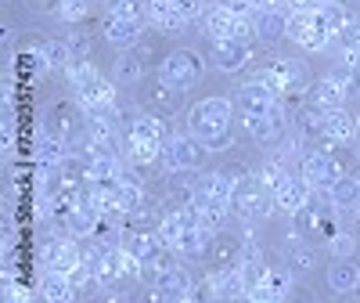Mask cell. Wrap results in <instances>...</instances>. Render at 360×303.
Instances as JSON below:
<instances>
[{"instance_id":"cell-1","label":"cell","mask_w":360,"mask_h":303,"mask_svg":"<svg viewBox=\"0 0 360 303\" xmlns=\"http://www.w3.org/2000/svg\"><path fill=\"white\" fill-rule=\"evenodd\" d=\"M231 127H234V98H205L188 109V130L209 152L231 148V141H234Z\"/></svg>"},{"instance_id":"cell-2","label":"cell","mask_w":360,"mask_h":303,"mask_svg":"<svg viewBox=\"0 0 360 303\" xmlns=\"http://www.w3.org/2000/svg\"><path fill=\"white\" fill-rule=\"evenodd\" d=\"M353 144H321V148H310L303 156V177L317 192H328L339 177L346 173H356V159H353Z\"/></svg>"},{"instance_id":"cell-3","label":"cell","mask_w":360,"mask_h":303,"mask_svg":"<svg viewBox=\"0 0 360 303\" xmlns=\"http://www.w3.org/2000/svg\"><path fill=\"white\" fill-rule=\"evenodd\" d=\"M65 73H69V80H72L76 101L83 105L86 116H98V112H105V109L115 105V83H112L105 73H98L90 62H72Z\"/></svg>"},{"instance_id":"cell-4","label":"cell","mask_w":360,"mask_h":303,"mask_svg":"<svg viewBox=\"0 0 360 303\" xmlns=\"http://www.w3.org/2000/svg\"><path fill=\"white\" fill-rule=\"evenodd\" d=\"M256 80H263L274 90L281 98V105L285 101H307V94H310V76H307L303 62H295V58H274Z\"/></svg>"},{"instance_id":"cell-5","label":"cell","mask_w":360,"mask_h":303,"mask_svg":"<svg viewBox=\"0 0 360 303\" xmlns=\"http://www.w3.org/2000/svg\"><path fill=\"white\" fill-rule=\"evenodd\" d=\"M285 37L292 44H299L303 51H314V54H321L335 44V33H332V25H328L324 11H292Z\"/></svg>"},{"instance_id":"cell-6","label":"cell","mask_w":360,"mask_h":303,"mask_svg":"<svg viewBox=\"0 0 360 303\" xmlns=\"http://www.w3.org/2000/svg\"><path fill=\"white\" fill-rule=\"evenodd\" d=\"M274 209H278L274 195H270L259 180H245V177L238 180V188H234V195H231V214H234L238 221H245V224L266 221Z\"/></svg>"},{"instance_id":"cell-7","label":"cell","mask_w":360,"mask_h":303,"mask_svg":"<svg viewBox=\"0 0 360 303\" xmlns=\"http://www.w3.org/2000/svg\"><path fill=\"white\" fill-rule=\"evenodd\" d=\"M202 76H205V58H202L198 51H188V47L166 54V62L159 66V80H162L166 87H176V90L195 87Z\"/></svg>"},{"instance_id":"cell-8","label":"cell","mask_w":360,"mask_h":303,"mask_svg":"<svg viewBox=\"0 0 360 303\" xmlns=\"http://www.w3.org/2000/svg\"><path fill=\"white\" fill-rule=\"evenodd\" d=\"M209 156V148L188 130V134H173L162 148V166L166 173H184V170H198Z\"/></svg>"},{"instance_id":"cell-9","label":"cell","mask_w":360,"mask_h":303,"mask_svg":"<svg viewBox=\"0 0 360 303\" xmlns=\"http://www.w3.org/2000/svg\"><path fill=\"white\" fill-rule=\"evenodd\" d=\"M205 264L213 275H224V271H234L238 264H242L245 256V238L242 235H231V231H213L205 242V249H202Z\"/></svg>"},{"instance_id":"cell-10","label":"cell","mask_w":360,"mask_h":303,"mask_svg":"<svg viewBox=\"0 0 360 303\" xmlns=\"http://www.w3.org/2000/svg\"><path fill=\"white\" fill-rule=\"evenodd\" d=\"M44 127L72 144V141H79V134H86V112H83V105L76 98H58L47 109V123Z\"/></svg>"},{"instance_id":"cell-11","label":"cell","mask_w":360,"mask_h":303,"mask_svg":"<svg viewBox=\"0 0 360 303\" xmlns=\"http://www.w3.org/2000/svg\"><path fill=\"white\" fill-rule=\"evenodd\" d=\"M281 105V98L270 90L263 80H249L238 87V94H234V109L238 116H266V112H274Z\"/></svg>"},{"instance_id":"cell-12","label":"cell","mask_w":360,"mask_h":303,"mask_svg":"<svg viewBox=\"0 0 360 303\" xmlns=\"http://www.w3.org/2000/svg\"><path fill=\"white\" fill-rule=\"evenodd\" d=\"M242 180V170H209L198 177V192H195V202H224L231 206V195Z\"/></svg>"},{"instance_id":"cell-13","label":"cell","mask_w":360,"mask_h":303,"mask_svg":"<svg viewBox=\"0 0 360 303\" xmlns=\"http://www.w3.org/2000/svg\"><path fill=\"white\" fill-rule=\"evenodd\" d=\"M353 94V87H349V69H342V73H332V76H324V80H317L314 87H310V101H317L321 109H346V98Z\"/></svg>"},{"instance_id":"cell-14","label":"cell","mask_w":360,"mask_h":303,"mask_svg":"<svg viewBox=\"0 0 360 303\" xmlns=\"http://www.w3.org/2000/svg\"><path fill=\"white\" fill-rule=\"evenodd\" d=\"M252 58V44L242 40V37H224V40H213V66L220 73H238L245 69Z\"/></svg>"},{"instance_id":"cell-15","label":"cell","mask_w":360,"mask_h":303,"mask_svg":"<svg viewBox=\"0 0 360 303\" xmlns=\"http://www.w3.org/2000/svg\"><path fill=\"white\" fill-rule=\"evenodd\" d=\"M324 144H356L360 141V119L349 116L346 109H332L324 116V130H321Z\"/></svg>"},{"instance_id":"cell-16","label":"cell","mask_w":360,"mask_h":303,"mask_svg":"<svg viewBox=\"0 0 360 303\" xmlns=\"http://www.w3.org/2000/svg\"><path fill=\"white\" fill-rule=\"evenodd\" d=\"M288 4H274V8H259V11H252L249 18H252V29H256V37L263 40V44H278L281 37H285V29H288V15L292 11H285Z\"/></svg>"},{"instance_id":"cell-17","label":"cell","mask_w":360,"mask_h":303,"mask_svg":"<svg viewBox=\"0 0 360 303\" xmlns=\"http://www.w3.org/2000/svg\"><path fill=\"white\" fill-rule=\"evenodd\" d=\"M314 192H317V188L310 185V180H307L303 173H299V177L292 173V177L285 180V185L274 192V202H278L281 214H288V217H292V214H299V209H303V206L314 199Z\"/></svg>"},{"instance_id":"cell-18","label":"cell","mask_w":360,"mask_h":303,"mask_svg":"<svg viewBox=\"0 0 360 303\" xmlns=\"http://www.w3.org/2000/svg\"><path fill=\"white\" fill-rule=\"evenodd\" d=\"M141 37H144L141 18H123V15H108V18H105V40H108L112 47L130 51V47L141 44Z\"/></svg>"},{"instance_id":"cell-19","label":"cell","mask_w":360,"mask_h":303,"mask_svg":"<svg viewBox=\"0 0 360 303\" xmlns=\"http://www.w3.org/2000/svg\"><path fill=\"white\" fill-rule=\"evenodd\" d=\"M130 141H144V144H159V148H166V141L173 137L169 134V119H162V116H155V112H141L134 123H130V134H127Z\"/></svg>"},{"instance_id":"cell-20","label":"cell","mask_w":360,"mask_h":303,"mask_svg":"<svg viewBox=\"0 0 360 303\" xmlns=\"http://www.w3.org/2000/svg\"><path fill=\"white\" fill-rule=\"evenodd\" d=\"M292 275L295 271L288 267V264H270L266 267V278H263V285H259V292L252 296V299H263V303H274V299H285V296H292Z\"/></svg>"},{"instance_id":"cell-21","label":"cell","mask_w":360,"mask_h":303,"mask_svg":"<svg viewBox=\"0 0 360 303\" xmlns=\"http://www.w3.org/2000/svg\"><path fill=\"white\" fill-rule=\"evenodd\" d=\"M83 260V246H79V238H72V235H58L54 242H51V249H47V267L51 271H69L76 267Z\"/></svg>"},{"instance_id":"cell-22","label":"cell","mask_w":360,"mask_h":303,"mask_svg":"<svg viewBox=\"0 0 360 303\" xmlns=\"http://www.w3.org/2000/svg\"><path fill=\"white\" fill-rule=\"evenodd\" d=\"M148 15L162 37H180L188 29V18L173 8V0H148Z\"/></svg>"},{"instance_id":"cell-23","label":"cell","mask_w":360,"mask_h":303,"mask_svg":"<svg viewBox=\"0 0 360 303\" xmlns=\"http://www.w3.org/2000/svg\"><path fill=\"white\" fill-rule=\"evenodd\" d=\"M266 260H263V253H259V246L252 238H245V256H242V264H238V271H242V278H245V285H249V299L259 292V285H263V278H266Z\"/></svg>"},{"instance_id":"cell-24","label":"cell","mask_w":360,"mask_h":303,"mask_svg":"<svg viewBox=\"0 0 360 303\" xmlns=\"http://www.w3.org/2000/svg\"><path fill=\"white\" fill-rule=\"evenodd\" d=\"M180 94H184V90L166 87V83L159 80V83H152V87H144L141 101H144L148 112H155V116H166V119H169V112H176V105H180Z\"/></svg>"},{"instance_id":"cell-25","label":"cell","mask_w":360,"mask_h":303,"mask_svg":"<svg viewBox=\"0 0 360 303\" xmlns=\"http://www.w3.org/2000/svg\"><path fill=\"white\" fill-rule=\"evenodd\" d=\"M360 285V267L349 260V256H335L332 267H328V289L335 296H346Z\"/></svg>"},{"instance_id":"cell-26","label":"cell","mask_w":360,"mask_h":303,"mask_svg":"<svg viewBox=\"0 0 360 303\" xmlns=\"http://www.w3.org/2000/svg\"><path fill=\"white\" fill-rule=\"evenodd\" d=\"M209 242V231L202 224H191V228H180L173 238H166V246L173 249V256H198Z\"/></svg>"},{"instance_id":"cell-27","label":"cell","mask_w":360,"mask_h":303,"mask_svg":"<svg viewBox=\"0 0 360 303\" xmlns=\"http://www.w3.org/2000/svg\"><path fill=\"white\" fill-rule=\"evenodd\" d=\"M37 159L44 163V170L65 163V159H69V141H62L58 134H51V130L44 127V130L37 134Z\"/></svg>"},{"instance_id":"cell-28","label":"cell","mask_w":360,"mask_h":303,"mask_svg":"<svg viewBox=\"0 0 360 303\" xmlns=\"http://www.w3.org/2000/svg\"><path fill=\"white\" fill-rule=\"evenodd\" d=\"M328 202L335 209H360V177L356 173H346L339 177L332 188H328Z\"/></svg>"},{"instance_id":"cell-29","label":"cell","mask_w":360,"mask_h":303,"mask_svg":"<svg viewBox=\"0 0 360 303\" xmlns=\"http://www.w3.org/2000/svg\"><path fill=\"white\" fill-rule=\"evenodd\" d=\"M324 116H328V109H321L317 101H303L299 105V112H295V127H299V134L303 137H317L321 141V130H324Z\"/></svg>"},{"instance_id":"cell-30","label":"cell","mask_w":360,"mask_h":303,"mask_svg":"<svg viewBox=\"0 0 360 303\" xmlns=\"http://www.w3.org/2000/svg\"><path fill=\"white\" fill-rule=\"evenodd\" d=\"M40 296L62 303V299H76V289H72V282H69L65 271H47V275L40 278Z\"/></svg>"},{"instance_id":"cell-31","label":"cell","mask_w":360,"mask_h":303,"mask_svg":"<svg viewBox=\"0 0 360 303\" xmlns=\"http://www.w3.org/2000/svg\"><path fill=\"white\" fill-rule=\"evenodd\" d=\"M37 58L47 69H69L72 66V47H69V40H47V44H40Z\"/></svg>"},{"instance_id":"cell-32","label":"cell","mask_w":360,"mask_h":303,"mask_svg":"<svg viewBox=\"0 0 360 303\" xmlns=\"http://www.w3.org/2000/svg\"><path fill=\"white\" fill-rule=\"evenodd\" d=\"M314 264H317V249L299 242V235H292L288 238V267L295 275H307V271H314Z\"/></svg>"},{"instance_id":"cell-33","label":"cell","mask_w":360,"mask_h":303,"mask_svg":"<svg viewBox=\"0 0 360 303\" xmlns=\"http://www.w3.org/2000/svg\"><path fill=\"white\" fill-rule=\"evenodd\" d=\"M195 209H198V224H202L209 235L220 231L224 221L231 217V206H224V202H195Z\"/></svg>"},{"instance_id":"cell-34","label":"cell","mask_w":360,"mask_h":303,"mask_svg":"<svg viewBox=\"0 0 360 303\" xmlns=\"http://www.w3.org/2000/svg\"><path fill=\"white\" fill-rule=\"evenodd\" d=\"M144 58L141 54H123L115 62V83H137L141 76H144Z\"/></svg>"},{"instance_id":"cell-35","label":"cell","mask_w":360,"mask_h":303,"mask_svg":"<svg viewBox=\"0 0 360 303\" xmlns=\"http://www.w3.org/2000/svg\"><path fill=\"white\" fill-rule=\"evenodd\" d=\"M288 177H292V173L285 170V163H266V166L259 170V177H256V180H259V185H263V188H266L270 195H274V192H278V188L285 185Z\"/></svg>"},{"instance_id":"cell-36","label":"cell","mask_w":360,"mask_h":303,"mask_svg":"<svg viewBox=\"0 0 360 303\" xmlns=\"http://www.w3.org/2000/svg\"><path fill=\"white\" fill-rule=\"evenodd\" d=\"M148 0H105L108 15H123V18H141V8Z\"/></svg>"},{"instance_id":"cell-37","label":"cell","mask_w":360,"mask_h":303,"mask_svg":"<svg viewBox=\"0 0 360 303\" xmlns=\"http://www.w3.org/2000/svg\"><path fill=\"white\" fill-rule=\"evenodd\" d=\"M90 4H94V0H62V15L65 22H79V18H86V11H90Z\"/></svg>"},{"instance_id":"cell-38","label":"cell","mask_w":360,"mask_h":303,"mask_svg":"<svg viewBox=\"0 0 360 303\" xmlns=\"http://www.w3.org/2000/svg\"><path fill=\"white\" fill-rule=\"evenodd\" d=\"M69 47H72V62H90V37L86 33H72Z\"/></svg>"},{"instance_id":"cell-39","label":"cell","mask_w":360,"mask_h":303,"mask_svg":"<svg viewBox=\"0 0 360 303\" xmlns=\"http://www.w3.org/2000/svg\"><path fill=\"white\" fill-rule=\"evenodd\" d=\"M328 246H332V253H335V256H349V253L356 249V238H353L349 231H339L332 242H328Z\"/></svg>"},{"instance_id":"cell-40","label":"cell","mask_w":360,"mask_h":303,"mask_svg":"<svg viewBox=\"0 0 360 303\" xmlns=\"http://www.w3.org/2000/svg\"><path fill=\"white\" fill-rule=\"evenodd\" d=\"M173 8H176L180 15H184L188 22H195V18H202V15H205V4H202V0H173Z\"/></svg>"},{"instance_id":"cell-41","label":"cell","mask_w":360,"mask_h":303,"mask_svg":"<svg viewBox=\"0 0 360 303\" xmlns=\"http://www.w3.org/2000/svg\"><path fill=\"white\" fill-rule=\"evenodd\" d=\"M285 4H288L292 11H324L332 0H285Z\"/></svg>"},{"instance_id":"cell-42","label":"cell","mask_w":360,"mask_h":303,"mask_svg":"<svg viewBox=\"0 0 360 303\" xmlns=\"http://www.w3.org/2000/svg\"><path fill=\"white\" fill-rule=\"evenodd\" d=\"M33 4V11H40V15H58L62 11V0H29Z\"/></svg>"},{"instance_id":"cell-43","label":"cell","mask_w":360,"mask_h":303,"mask_svg":"<svg viewBox=\"0 0 360 303\" xmlns=\"http://www.w3.org/2000/svg\"><path fill=\"white\" fill-rule=\"evenodd\" d=\"M349 87H353L356 94H360V62H356V66L349 69Z\"/></svg>"},{"instance_id":"cell-44","label":"cell","mask_w":360,"mask_h":303,"mask_svg":"<svg viewBox=\"0 0 360 303\" xmlns=\"http://www.w3.org/2000/svg\"><path fill=\"white\" fill-rule=\"evenodd\" d=\"M356 25H360V15H356Z\"/></svg>"},{"instance_id":"cell-45","label":"cell","mask_w":360,"mask_h":303,"mask_svg":"<svg viewBox=\"0 0 360 303\" xmlns=\"http://www.w3.org/2000/svg\"><path fill=\"white\" fill-rule=\"evenodd\" d=\"M4 4H11V0H4Z\"/></svg>"}]
</instances>
